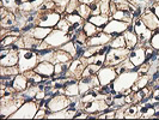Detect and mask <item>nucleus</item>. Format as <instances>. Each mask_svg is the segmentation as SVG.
<instances>
[{
	"label": "nucleus",
	"mask_w": 159,
	"mask_h": 120,
	"mask_svg": "<svg viewBox=\"0 0 159 120\" xmlns=\"http://www.w3.org/2000/svg\"><path fill=\"white\" fill-rule=\"evenodd\" d=\"M72 59V55L70 53L65 52L60 48H55V52H54V58H53V64H57V63H70Z\"/></svg>",
	"instance_id": "21"
},
{
	"label": "nucleus",
	"mask_w": 159,
	"mask_h": 120,
	"mask_svg": "<svg viewBox=\"0 0 159 120\" xmlns=\"http://www.w3.org/2000/svg\"><path fill=\"white\" fill-rule=\"evenodd\" d=\"M17 23V18L16 13L15 12H8L7 16L1 18V29H5L6 28V31H8L11 28H13Z\"/></svg>",
	"instance_id": "22"
},
{
	"label": "nucleus",
	"mask_w": 159,
	"mask_h": 120,
	"mask_svg": "<svg viewBox=\"0 0 159 120\" xmlns=\"http://www.w3.org/2000/svg\"><path fill=\"white\" fill-rule=\"evenodd\" d=\"M79 5H80L79 0H70L67 7L65 10V12H66V13H74V12H77Z\"/></svg>",
	"instance_id": "35"
},
{
	"label": "nucleus",
	"mask_w": 159,
	"mask_h": 120,
	"mask_svg": "<svg viewBox=\"0 0 159 120\" xmlns=\"http://www.w3.org/2000/svg\"><path fill=\"white\" fill-rule=\"evenodd\" d=\"M28 87H29V83H28L26 76L24 73L17 74L13 79V84H12V88L16 90V93H22L24 90H26Z\"/></svg>",
	"instance_id": "20"
},
{
	"label": "nucleus",
	"mask_w": 159,
	"mask_h": 120,
	"mask_svg": "<svg viewBox=\"0 0 159 120\" xmlns=\"http://www.w3.org/2000/svg\"><path fill=\"white\" fill-rule=\"evenodd\" d=\"M64 17L66 18V21L70 23V25H74V24H77V23H81V22H84L83 17L79 16L77 12H74V13H66Z\"/></svg>",
	"instance_id": "34"
},
{
	"label": "nucleus",
	"mask_w": 159,
	"mask_h": 120,
	"mask_svg": "<svg viewBox=\"0 0 159 120\" xmlns=\"http://www.w3.org/2000/svg\"><path fill=\"white\" fill-rule=\"evenodd\" d=\"M53 31V28H46V26H40V25H36L31 31L26 32V34H30L32 37H35L36 40L43 41L50 32Z\"/></svg>",
	"instance_id": "19"
},
{
	"label": "nucleus",
	"mask_w": 159,
	"mask_h": 120,
	"mask_svg": "<svg viewBox=\"0 0 159 120\" xmlns=\"http://www.w3.org/2000/svg\"><path fill=\"white\" fill-rule=\"evenodd\" d=\"M132 91H133V93H136V91H138V90H140V89H139V87H138V85H136V83L135 84H133V85H132Z\"/></svg>",
	"instance_id": "41"
},
{
	"label": "nucleus",
	"mask_w": 159,
	"mask_h": 120,
	"mask_svg": "<svg viewBox=\"0 0 159 120\" xmlns=\"http://www.w3.org/2000/svg\"><path fill=\"white\" fill-rule=\"evenodd\" d=\"M60 49H62L65 52H67V53H70L72 55L73 59H75V56H77V48H75V45H74V42L73 41H68V42H66L65 45H62Z\"/></svg>",
	"instance_id": "33"
},
{
	"label": "nucleus",
	"mask_w": 159,
	"mask_h": 120,
	"mask_svg": "<svg viewBox=\"0 0 159 120\" xmlns=\"http://www.w3.org/2000/svg\"><path fill=\"white\" fill-rule=\"evenodd\" d=\"M62 18V15L54 11H46V12H40V16L37 18L36 24L40 26H46V28H56L57 23Z\"/></svg>",
	"instance_id": "6"
},
{
	"label": "nucleus",
	"mask_w": 159,
	"mask_h": 120,
	"mask_svg": "<svg viewBox=\"0 0 159 120\" xmlns=\"http://www.w3.org/2000/svg\"><path fill=\"white\" fill-rule=\"evenodd\" d=\"M150 76L148 74H141L138 80H136V85L139 87V89H143L145 87H148V83H150Z\"/></svg>",
	"instance_id": "37"
},
{
	"label": "nucleus",
	"mask_w": 159,
	"mask_h": 120,
	"mask_svg": "<svg viewBox=\"0 0 159 120\" xmlns=\"http://www.w3.org/2000/svg\"><path fill=\"white\" fill-rule=\"evenodd\" d=\"M97 77L99 79V84L103 87V85H108L114 82V79L117 77V73L115 71V67L114 66H107L103 65L99 71L97 72Z\"/></svg>",
	"instance_id": "8"
},
{
	"label": "nucleus",
	"mask_w": 159,
	"mask_h": 120,
	"mask_svg": "<svg viewBox=\"0 0 159 120\" xmlns=\"http://www.w3.org/2000/svg\"><path fill=\"white\" fill-rule=\"evenodd\" d=\"M18 60H19V52L17 49L11 48L7 55L0 59V64L1 66H16L18 65Z\"/></svg>",
	"instance_id": "18"
},
{
	"label": "nucleus",
	"mask_w": 159,
	"mask_h": 120,
	"mask_svg": "<svg viewBox=\"0 0 159 120\" xmlns=\"http://www.w3.org/2000/svg\"><path fill=\"white\" fill-rule=\"evenodd\" d=\"M150 43H151L152 48H154V49L159 50V28L157 29V30L152 31V37H151Z\"/></svg>",
	"instance_id": "38"
},
{
	"label": "nucleus",
	"mask_w": 159,
	"mask_h": 120,
	"mask_svg": "<svg viewBox=\"0 0 159 120\" xmlns=\"http://www.w3.org/2000/svg\"><path fill=\"white\" fill-rule=\"evenodd\" d=\"M83 30H84V32L86 34V36H88V37H92V36L97 35L99 31H102V29H101V28L96 26L95 24H92L91 22H89V21H85V22H84Z\"/></svg>",
	"instance_id": "27"
},
{
	"label": "nucleus",
	"mask_w": 159,
	"mask_h": 120,
	"mask_svg": "<svg viewBox=\"0 0 159 120\" xmlns=\"http://www.w3.org/2000/svg\"><path fill=\"white\" fill-rule=\"evenodd\" d=\"M40 109L37 101L24 102L16 112L8 117V119H35V115Z\"/></svg>",
	"instance_id": "4"
},
{
	"label": "nucleus",
	"mask_w": 159,
	"mask_h": 120,
	"mask_svg": "<svg viewBox=\"0 0 159 120\" xmlns=\"http://www.w3.org/2000/svg\"><path fill=\"white\" fill-rule=\"evenodd\" d=\"M79 93L80 96L85 95L90 89L96 88V87H99V79L97 77V74H93V76H89V77H84V78H80L79 82Z\"/></svg>",
	"instance_id": "12"
},
{
	"label": "nucleus",
	"mask_w": 159,
	"mask_h": 120,
	"mask_svg": "<svg viewBox=\"0 0 159 120\" xmlns=\"http://www.w3.org/2000/svg\"><path fill=\"white\" fill-rule=\"evenodd\" d=\"M123 36H125V40H126V47H127L129 50H132L133 48L138 46V43H139V39H138L135 31H134L133 23L129 24L128 29L123 32Z\"/></svg>",
	"instance_id": "16"
},
{
	"label": "nucleus",
	"mask_w": 159,
	"mask_h": 120,
	"mask_svg": "<svg viewBox=\"0 0 159 120\" xmlns=\"http://www.w3.org/2000/svg\"><path fill=\"white\" fill-rule=\"evenodd\" d=\"M128 59L132 61V64L135 67H140L141 65L146 63V48L138 45L132 50H129Z\"/></svg>",
	"instance_id": "11"
},
{
	"label": "nucleus",
	"mask_w": 159,
	"mask_h": 120,
	"mask_svg": "<svg viewBox=\"0 0 159 120\" xmlns=\"http://www.w3.org/2000/svg\"><path fill=\"white\" fill-rule=\"evenodd\" d=\"M20 71L18 66H1V76H17Z\"/></svg>",
	"instance_id": "32"
},
{
	"label": "nucleus",
	"mask_w": 159,
	"mask_h": 120,
	"mask_svg": "<svg viewBox=\"0 0 159 120\" xmlns=\"http://www.w3.org/2000/svg\"><path fill=\"white\" fill-rule=\"evenodd\" d=\"M141 19L145 23V25L151 30V31H154L159 28V19L158 17L156 16V13L152 11V8H146L145 12L141 16Z\"/></svg>",
	"instance_id": "13"
},
{
	"label": "nucleus",
	"mask_w": 159,
	"mask_h": 120,
	"mask_svg": "<svg viewBox=\"0 0 159 120\" xmlns=\"http://www.w3.org/2000/svg\"><path fill=\"white\" fill-rule=\"evenodd\" d=\"M109 107V104L105 102V98L104 96H99L98 98H96L91 102H88V103H84L83 106V111L86 113H101L104 112L107 108Z\"/></svg>",
	"instance_id": "10"
},
{
	"label": "nucleus",
	"mask_w": 159,
	"mask_h": 120,
	"mask_svg": "<svg viewBox=\"0 0 159 120\" xmlns=\"http://www.w3.org/2000/svg\"><path fill=\"white\" fill-rule=\"evenodd\" d=\"M152 11L156 13V16L158 17V19H159V1H157V2L153 5V7H152Z\"/></svg>",
	"instance_id": "40"
},
{
	"label": "nucleus",
	"mask_w": 159,
	"mask_h": 120,
	"mask_svg": "<svg viewBox=\"0 0 159 120\" xmlns=\"http://www.w3.org/2000/svg\"><path fill=\"white\" fill-rule=\"evenodd\" d=\"M65 95H67L68 97L80 95L78 82H77V83H73V84H70V85H67V87H65Z\"/></svg>",
	"instance_id": "30"
},
{
	"label": "nucleus",
	"mask_w": 159,
	"mask_h": 120,
	"mask_svg": "<svg viewBox=\"0 0 159 120\" xmlns=\"http://www.w3.org/2000/svg\"><path fill=\"white\" fill-rule=\"evenodd\" d=\"M114 67H115V71H116L117 74H121V73H125V72H128V71H133V70H139V67H135L128 58L126 60H123L121 64L116 65Z\"/></svg>",
	"instance_id": "25"
},
{
	"label": "nucleus",
	"mask_w": 159,
	"mask_h": 120,
	"mask_svg": "<svg viewBox=\"0 0 159 120\" xmlns=\"http://www.w3.org/2000/svg\"><path fill=\"white\" fill-rule=\"evenodd\" d=\"M17 36H12V35H6V36H4L2 37V40H1V48H5V46L6 47H11L15 42L17 41Z\"/></svg>",
	"instance_id": "36"
},
{
	"label": "nucleus",
	"mask_w": 159,
	"mask_h": 120,
	"mask_svg": "<svg viewBox=\"0 0 159 120\" xmlns=\"http://www.w3.org/2000/svg\"><path fill=\"white\" fill-rule=\"evenodd\" d=\"M139 77H140L139 71L133 70V71H128L125 73H121V74H117V77L110 84L116 93H123L127 89L132 88V85L135 84Z\"/></svg>",
	"instance_id": "1"
},
{
	"label": "nucleus",
	"mask_w": 159,
	"mask_h": 120,
	"mask_svg": "<svg viewBox=\"0 0 159 120\" xmlns=\"http://www.w3.org/2000/svg\"><path fill=\"white\" fill-rule=\"evenodd\" d=\"M129 24L130 23L117 21V19H110L109 23L103 28V31L109 34V35H111L112 37H116L119 35H122L123 32L127 30Z\"/></svg>",
	"instance_id": "7"
},
{
	"label": "nucleus",
	"mask_w": 159,
	"mask_h": 120,
	"mask_svg": "<svg viewBox=\"0 0 159 120\" xmlns=\"http://www.w3.org/2000/svg\"><path fill=\"white\" fill-rule=\"evenodd\" d=\"M34 71L40 73L44 77H53L54 76V64L50 61H40Z\"/></svg>",
	"instance_id": "17"
},
{
	"label": "nucleus",
	"mask_w": 159,
	"mask_h": 120,
	"mask_svg": "<svg viewBox=\"0 0 159 120\" xmlns=\"http://www.w3.org/2000/svg\"><path fill=\"white\" fill-rule=\"evenodd\" d=\"M77 13L79 16L83 17L84 21H88L89 18L91 17V8L89 6V4H84V2H80L79 7L77 10Z\"/></svg>",
	"instance_id": "28"
},
{
	"label": "nucleus",
	"mask_w": 159,
	"mask_h": 120,
	"mask_svg": "<svg viewBox=\"0 0 159 120\" xmlns=\"http://www.w3.org/2000/svg\"><path fill=\"white\" fill-rule=\"evenodd\" d=\"M141 118L139 113V103L128 104L127 108L125 109V119H138Z\"/></svg>",
	"instance_id": "24"
},
{
	"label": "nucleus",
	"mask_w": 159,
	"mask_h": 120,
	"mask_svg": "<svg viewBox=\"0 0 159 120\" xmlns=\"http://www.w3.org/2000/svg\"><path fill=\"white\" fill-rule=\"evenodd\" d=\"M133 26H134V31H135L136 36L139 39V46H143V47H150L151 43V37H152V31L145 25V23L143 22L141 17L139 18H133Z\"/></svg>",
	"instance_id": "3"
},
{
	"label": "nucleus",
	"mask_w": 159,
	"mask_h": 120,
	"mask_svg": "<svg viewBox=\"0 0 159 120\" xmlns=\"http://www.w3.org/2000/svg\"><path fill=\"white\" fill-rule=\"evenodd\" d=\"M110 19H111V18L109 16H107V15H97V16H91L88 21L91 22L92 24H95L96 26H98V28H101V29L103 30V28L109 23Z\"/></svg>",
	"instance_id": "23"
},
{
	"label": "nucleus",
	"mask_w": 159,
	"mask_h": 120,
	"mask_svg": "<svg viewBox=\"0 0 159 120\" xmlns=\"http://www.w3.org/2000/svg\"><path fill=\"white\" fill-rule=\"evenodd\" d=\"M112 40V36L104 32L103 30L99 31L97 35L92 36V37H89L86 45L92 47V46H104V45H109V42Z\"/></svg>",
	"instance_id": "14"
},
{
	"label": "nucleus",
	"mask_w": 159,
	"mask_h": 120,
	"mask_svg": "<svg viewBox=\"0 0 159 120\" xmlns=\"http://www.w3.org/2000/svg\"><path fill=\"white\" fill-rule=\"evenodd\" d=\"M109 46L111 48H125L126 47V40H125V36L123 34L119 35L116 37H112V40L109 42Z\"/></svg>",
	"instance_id": "31"
},
{
	"label": "nucleus",
	"mask_w": 159,
	"mask_h": 120,
	"mask_svg": "<svg viewBox=\"0 0 159 120\" xmlns=\"http://www.w3.org/2000/svg\"><path fill=\"white\" fill-rule=\"evenodd\" d=\"M70 103H71V97H68L65 94H60V95L52 97L47 107L52 112H59V111H62L65 108H67Z\"/></svg>",
	"instance_id": "9"
},
{
	"label": "nucleus",
	"mask_w": 159,
	"mask_h": 120,
	"mask_svg": "<svg viewBox=\"0 0 159 120\" xmlns=\"http://www.w3.org/2000/svg\"><path fill=\"white\" fill-rule=\"evenodd\" d=\"M18 52H19V60H18L17 66H18L20 73L31 71L40 63L39 61V55H37V53L35 50L23 48V49H19Z\"/></svg>",
	"instance_id": "2"
},
{
	"label": "nucleus",
	"mask_w": 159,
	"mask_h": 120,
	"mask_svg": "<svg viewBox=\"0 0 159 120\" xmlns=\"http://www.w3.org/2000/svg\"><path fill=\"white\" fill-rule=\"evenodd\" d=\"M70 23L66 21V18H65L64 16H62V18L60 19V22L57 23V25H56V29H59V30H62V31L65 32H68V30H70Z\"/></svg>",
	"instance_id": "39"
},
{
	"label": "nucleus",
	"mask_w": 159,
	"mask_h": 120,
	"mask_svg": "<svg viewBox=\"0 0 159 120\" xmlns=\"http://www.w3.org/2000/svg\"><path fill=\"white\" fill-rule=\"evenodd\" d=\"M86 65L81 61V59H72L71 63H70V69H68V73L67 76L71 77L73 76L74 78L80 79L81 78V73L85 70Z\"/></svg>",
	"instance_id": "15"
},
{
	"label": "nucleus",
	"mask_w": 159,
	"mask_h": 120,
	"mask_svg": "<svg viewBox=\"0 0 159 120\" xmlns=\"http://www.w3.org/2000/svg\"><path fill=\"white\" fill-rule=\"evenodd\" d=\"M129 54V49L125 48H110L107 53L105 58V65L107 66H116L121 64L123 60H126Z\"/></svg>",
	"instance_id": "5"
},
{
	"label": "nucleus",
	"mask_w": 159,
	"mask_h": 120,
	"mask_svg": "<svg viewBox=\"0 0 159 120\" xmlns=\"http://www.w3.org/2000/svg\"><path fill=\"white\" fill-rule=\"evenodd\" d=\"M101 67H102V66H98V65H96V64H88L86 65V67H85V70H84L83 73H81V78L97 74V72L99 71Z\"/></svg>",
	"instance_id": "29"
},
{
	"label": "nucleus",
	"mask_w": 159,
	"mask_h": 120,
	"mask_svg": "<svg viewBox=\"0 0 159 120\" xmlns=\"http://www.w3.org/2000/svg\"><path fill=\"white\" fill-rule=\"evenodd\" d=\"M133 18H134L133 13H130L129 11H125V10H117L111 16V19H117V21L127 22V23H132Z\"/></svg>",
	"instance_id": "26"
}]
</instances>
